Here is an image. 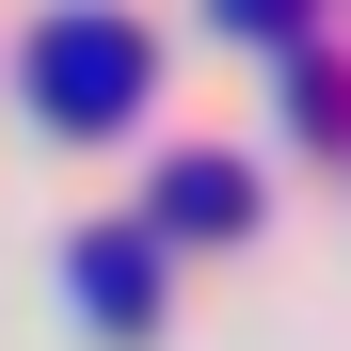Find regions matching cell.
Listing matches in <instances>:
<instances>
[{"instance_id":"obj_1","label":"cell","mask_w":351,"mask_h":351,"mask_svg":"<svg viewBox=\"0 0 351 351\" xmlns=\"http://www.w3.org/2000/svg\"><path fill=\"white\" fill-rule=\"evenodd\" d=\"M32 80H48V112H64V128H112V112L144 96V32H128V16H48Z\"/></svg>"},{"instance_id":"obj_2","label":"cell","mask_w":351,"mask_h":351,"mask_svg":"<svg viewBox=\"0 0 351 351\" xmlns=\"http://www.w3.org/2000/svg\"><path fill=\"white\" fill-rule=\"evenodd\" d=\"M240 208H256V176L223 160V144H192V160H160V240H223Z\"/></svg>"},{"instance_id":"obj_4","label":"cell","mask_w":351,"mask_h":351,"mask_svg":"<svg viewBox=\"0 0 351 351\" xmlns=\"http://www.w3.org/2000/svg\"><path fill=\"white\" fill-rule=\"evenodd\" d=\"M223 16H240V32H287V16H304V0H223Z\"/></svg>"},{"instance_id":"obj_3","label":"cell","mask_w":351,"mask_h":351,"mask_svg":"<svg viewBox=\"0 0 351 351\" xmlns=\"http://www.w3.org/2000/svg\"><path fill=\"white\" fill-rule=\"evenodd\" d=\"M80 304H96V319H144V240H96V256H80Z\"/></svg>"}]
</instances>
